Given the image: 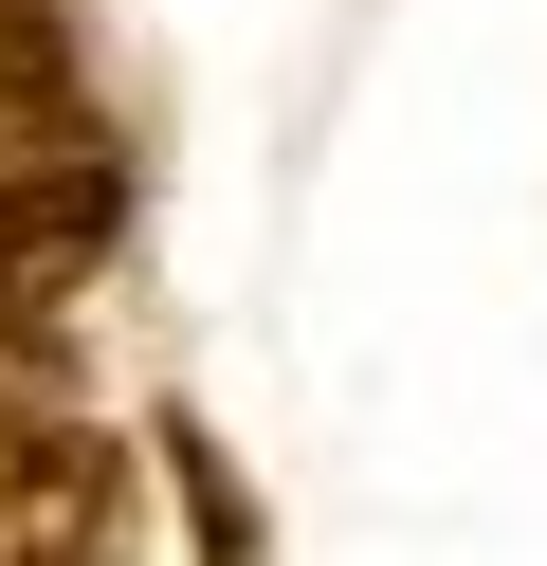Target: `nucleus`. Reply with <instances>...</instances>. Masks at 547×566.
<instances>
[{
    "label": "nucleus",
    "instance_id": "nucleus-1",
    "mask_svg": "<svg viewBox=\"0 0 547 566\" xmlns=\"http://www.w3.org/2000/svg\"><path fill=\"white\" fill-rule=\"evenodd\" d=\"M73 439H92V420H73V311L0 274V493H19V475H55Z\"/></svg>",
    "mask_w": 547,
    "mask_h": 566
},
{
    "label": "nucleus",
    "instance_id": "nucleus-2",
    "mask_svg": "<svg viewBox=\"0 0 547 566\" xmlns=\"http://www.w3.org/2000/svg\"><path fill=\"white\" fill-rule=\"evenodd\" d=\"M0 566H128V475H109V439H73L55 475L0 493Z\"/></svg>",
    "mask_w": 547,
    "mask_h": 566
},
{
    "label": "nucleus",
    "instance_id": "nucleus-3",
    "mask_svg": "<svg viewBox=\"0 0 547 566\" xmlns=\"http://www.w3.org/2000/svg\"><path fill=\"white\" fill-rule=\"evenodd\" d=\"M73 128H92V111H73V19H55V0H0V201H19Z\"/></svg>",
    "mask_w": 547,
    "mask_h": 566
}]
</instances>
